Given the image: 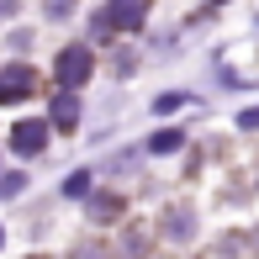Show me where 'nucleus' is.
<instances>
[{"label":"nucleus","instance_id":"1","mask_svg":"<svg viewBox=\"0 0 259 259\" xmlns=\"http://www.w3.org/2000/svg\"><path fill=\"white\" fill-rule=\"evenodd\" d=\"M32 90H37V74H32L27 64H11V69H0V106H11V101H27Z\"/></svg>","mask_w":259,"mask_h":259},{"label":"nucleus","instance_id":"2","mask_svg":"<svg viewBox=\"0 0 259 259\" xmlns=\"http://www.w3.org/2000/svg\"><path fill=\"white\" fill-rule=\"evenodd\" d=\"M85 79H90V48H79V42H74V48L58 53V85L74 90V85H85Z\"/></svg>","mask_w":259,"mask_h":259},{"label":"nucleus","instance_id":"3","mask_svg":"<svg viewBox=\"0 0 259 259\" xmlns=\"http://www.w3.org/2000/svg\"><path fill=\"white\" fill-rule=\"evenodd\" d=\"M42 143H48V122H16L11 127V148L16 154H42Z\"/></svg>","mask_w":259,"mask_h":259},{"label":"nucleus","instance_id":"4","mask_svg":"<svg viewBox=\"0 0 259 259\" xmlns=\"http://www.w3.org/2000/svg\"><path fill=\"white\" fill-rule=\"evenodd\" d=\"M148 16V0H111V11H106V21H111L116 32H127V27H138V21Z\"/></svg>","mask_w":259,"mask_h":259},{"label":"nucleus","instance_id":"5","mask_svg":"<svg viewBox=\"0 0 259 259\" xmlns=\"http://www.w3.org/2000/svg\"><path fill=\"white\" fill-rule=\"evenodd\" d=\"M53 122H58V127H69V122H74V101H69V96L53 106Z\"/></svg>","mask_w":259,"mask_h":259},{"label":"nucleus","instance_id":"6","mask_svg":"<svg viewBox=\"0 0 259 259\" xmlns=\"http://www.w3.org/2000/svg\"><path fill=\"white\" fill-rule=\"evenodd\" d=\"M169 148H180V133H159L154 138V154H169Z\"/></svg>","mask_w":259,"mask_h":259}]
</instances>
